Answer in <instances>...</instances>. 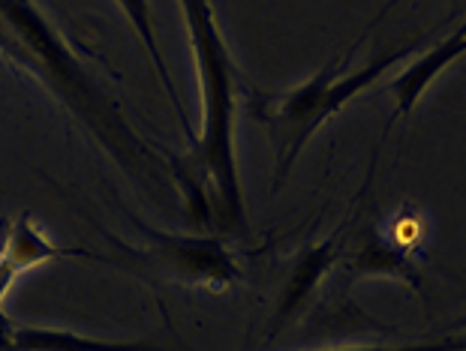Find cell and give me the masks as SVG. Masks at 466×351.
I'll return each instance as SVG.
<instances>
[{
    "label": "cell",
    "instance_id": "6da1fadb",
    "mask_svg": "<svg viewBox=\"0 0 466 351\" xmlns=\"http://www.w3.org/2000/svg\"><path fill=\"white\" fill-rule=\"evenodd\" d=\"M0 57L43 87L147 202L166 205L177 196L168 163L147 145L36 0H0Z\"/></svg>",
    "mask_w": 466,
    "mask_h": 351
},
{
    "label": "cell",
    "instance_id": "7a4b0ae2",
    "mask_svg": "<svg viewBox=\"0 0 466 351\" xmlns=\"http://www.w3.org/2000/svg\"><path fill=\"white\" fill-rule=\"evenodd\" d=\"M181 22L199 73L202 126L190 156H184L205 180L214 207L217 235L247 232V205L238 172V73L223 39L214 0H177Z\"/></svg>",
    "mask_w": 466,
    "mask_h": 351
},
{
    "label": "cell",
    "instance_id": "3957f363",
    "mask_svg": "<svg viewBox=\"0 0 466 351\" xmlns=\"http://www.w3.org/2000/svg\"><path fill=\"white\" fill-rule=\"evenodd\" d=\"M419 48H421V39H412L410 45L367 60L361 69H352V73L346 69V60L352 55V48H350V52H343L340 57L329 60L319 73L313 78H307L299 87L280 90V94H259V90L250 94L247 112L271 133V142H274V156H277L274 189H280L286 184V177L292 175L295 159L304 154L307 142H310L334 115H340L355 96L380 82L394 64L410 60Z\"/></svg>",
    "mask_w": 466,
    "mask_h": 351
},
{
    "label": "cell",
    "instance_id": "277c9868",
    "mask_svg": "<svg viewBox=\"0 0 466 351\" xmlns=\"http://www.w3.org/2000/svg\"><path fill=\"white\" fill-rule=\"evenodd\" d=\"M133 226L145 235V244H117V253H124L127 262L145 270V274L168 279V283L177 286L208 288V292H226L241 279V267H238L235 256L226 246L223 235L160 232V228L145 226L142 219H133Z\"/></svg>",
    "mask_w": 466,
    "mask_h": 351
},
{
    "label": "cell",
    "instance_id": "5b68a950",
    "mask_svg": "<svg viewBox=\"0 0 466 351\" xmlns=\"http://www.w3.org/2000/svg\"><path fill=\"white\" fill-rule=\"evenodd\" d=\"M0 351H168L160 343H130V339L85 336L69 327L18 325L0 313Z\"/></svg>",
    "mask_w": 466,
    "mask_h": 351
},
{
    "label": "cell",
    "instance_id": "8992f818",
    "mask_svg": "<svg viewBox=\"0 0 466 351\" xmlns=\"http://www.w3.org/2000/svg\"><path fill=\"white\" fill-rule=\"evenodd\" d=\"M463 55H466V22L454 30L451 36H445L442 43H436L431 52L415 57L400 75H394L389 82V94L394 99V112H391L389 124H385V133H389L403 115H410L412 108L419 105V99L424 96V90H428L436 78H440L445 69Z\"/></svg>",
    "mask_w": 466,
    "mask_h": 351
},
{
    "label": "cell",
    "instance_id": "52a82bcc",
    "mask_svg": "<svg viewBox=\"0 0 466 351\" xmlns=\"http://www.w3.org/2000/svg\"><path fill=\"white\" fill-rule=\"evenodd\" d=\"M340 262V240L337 237H325L322 244H313L299 253V258L292 262L289 279H286V288L277 297L274 316H271V336L280 330L283 325H289L301 309L310 304L313 292L319 288V283L329 276V270Z\"/></svg>",
    "mask_w": 466,
    "mask_h": 351
},
{
    "label": "cell",
    "instance_id": "ba28073f",
    "mask_svg": "<svg viewBox=\"0 0 466 351\" xmlns=\"http://www.w3.org/2000/svg\"><path fill=\"white\" fill-rule=\"evenodd\" d=\"M64 256H76V253L57 246L55 240L36 226V219L31 214L15 216L13 223L6 226L4 244H0V258H6L18 274H27V270L57 262V258H64Z\"/></svg>",
    "mask_w": 466,
    "mask_h": 351
},
{
    "label": "cell",
    "instance_id": "9c48e42d",
    "mask_svg": "<svg viewBox=\"0 0 466 351\" xmlns=\"http://www.w3.org/2000/svg\"><path fill=\"white\" fill-rule=\"evenodd\" d=\"M346 267H350L355 276H389L412 288H421V276H419V270H415V265L410 262V256L376 232H367L361 246L346 253Z\"/></svg>",
    "mask_w": 466,
    "mask_h": 351
},
{
    "label": "cell",
    "instance_id": "30bf717a",
    "mask_svg": "<svg viewBox=\"0 0 466 351\" xmlns=\"http://www.w3.org/2000/svg\"><path fill=\"white\" fill-rule=\"evenodd\" d=\"M115 4L121 6V13H124L127 22H130L133 34L138 36V43H142L145 55L151 57L154 73H157V78H160V85L168 94V99H172V108H175L177 120H181V126L187 129V135H193L190 120H187V112H184V103H181V96H177L175 78H172V73H168V66H166V57H163V48H160V36H157V27H154L151 0H115Z\"/></svg>",
    "mask_w": 466,
    "mask_h": 351
},
{
    "label": "cell",
    "instance_id": "8fae6325",
    "mask_svg": "<svg viewBox=\"0 0 466 351\" xmlns=\"http://www.w3.org/2000/svg\"><path fill=\"white\" fill-rule=\"evenodd\" d=\"M325 351H466V336H449L436 343H412V346H355V348H325Z\"/></svg>",
    "mask_w": 466,
    "mask_h": 351
},
{
    "label": "cell",
    "instance_id": "7c38bea8",
    "mask_svg": "<svg viewBox=\"0 0 466 351\" xmlns=\"http://www.w3.org/2000/svg\"><path fill=\"white\" fill-rule=\"evenodd\" d=\"M22 276L18 270L6 262V258H0V313H4V300H6V295H9V288L15 286V279Z\"/></svg>",
    "mask_w": 466,
    "mask_h": 351
},
{
    "label": "cell",
    "instance_id": "4fadbf2b",
    "mask_svg": "<svg viewBox=\"0 0 466 351\" xmlns=\"http://www.w3.org/2000/svg\"><path fill=\"white\" fill-rule=\"evenodd\" d=\"M454 327H466V316H463V318H458V322H454Z\"/></svg>",
    "mask_w": 466,
    "mask_h": 351
}]
</instances>
